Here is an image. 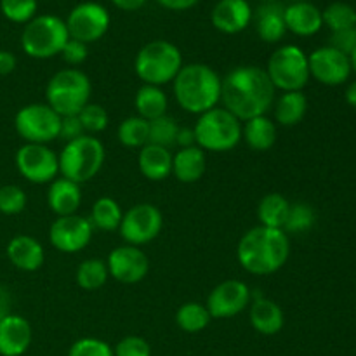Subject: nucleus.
Instances as JSON below:
<instances>
[{"mask_svg": "<svg viewBox=\"0 0 356 356\" xmlns=\"http://www.w3.org/2000/svg\"><path fill=\"white\" fill-rule=\"evenodd\" d=\"M252 7L247 0H219L211 13L212 26L225 35H236L252 23Z\"/></svg>", "mask_w": 356, "mask_h": 356, "instance_id": "obj_18", "label": "nucleus"}, {"mask_svg": "<svg viewBox=\"0 0 356 356\" xmlns=\"http://www.w3.org/2000/svg\"><path fill=\"white\" fill-rule=\"evenodd\" d=\"M242 141L254 152H268L277 143V125L268 115L242 122Z\"/></svg>", "mask_w": 356, "mask_h": 356, "instance_id": "obj_28", "label": "nucleus"}, {"mask_svg": "<svg viewBox=\"0 0 356 356\" xmlns=\"http://www.w3.org/2000/svg\"><path fill=\"white\" fill-rule=\"evenodd\" d=\"M115 356H152V346L145 337L127 336L118 341L113 350Z\"/></svg>", "mask_w": 356, "mask_h": 356, "instance_id": "obj_42", "label": "nucleus"}, {"mask_svg": "<svg viewBox=\"0 0 356 356\" xmlns=\"http://www.w3.org/2000/svg\"><path fill=\"white\" fill-rule=\"evenodd\" d=\"M183 54L169 40H152L143 45L134 59V72L146 86L172 83L183 68Z\"/></svg>", "mask_w": 356, "mask_h": 356, "instance_id": "obj_4", "label": "nucleus"}, {"mask_svg": "<svg viewBox=\"0 0 356 356\" xmlns=\"http://www.w3.org/2000/svg\"><path fill=\"white\" fill-rule=\"evenodd\" d=\"M108 273L113 280L125 285H134L145 280L149 273V259L139 247H115L106 259Z\"/></svg>", "mask_w": 356, "mask_h": 356, "instance_id": "obj_16", "label": "nucleus"}, {"mask_svg": "<svg viewBox=\"0 0 356 356\" xmlns=\"http://www.w3.org/2000/svg\"><path fill=\"white\" fill-rule=\"evenodd\" d=\"M174 97L186 113L202 115L219 106L221 101V76L204 63L183 65L172 82Z\"/></svg>", "mask_w": 356, "mask_h": 356, "instance_id": "obj_3", "label": "nucleus"}, {"mask_svg": "<svg viewBox=\"0 0 356 356\" xmlns=\"http://www.w3.org/2000/svg\"><path fill=\"white\" fill-rule=\"evenodd\" d=\"M350 65H351V72L356 73V49L350 54Z\"/></svg>", "mask_w": 356, "mask_h": 356, "instance_id": "obj_52", "label": "nucleus"}, {"mask_svg": "<svg viewBox=\"0 0 356 356\" xmlns=\"http://www.w3.org/2000/svg\"><path fill=\"white\" fill-rule=\"evenodd\" d=\"M134 106L136 111H138V117L152 122L155 118L167 115L169 99H167V94L163 92L162 87L143 83L138 89V92H136Z\"/></svg>", "mask_w": 356, "mask_h": 356, "instance_id": "obj_29", "label": "nucleus"}, {"mask_svg": "<svg viewBox=\"0 0 356 356\" xmlns=\"http://www.w3.org/2000/svg\"><path fill=\"white\" fill-rule=\"evenodd\" d=\"M122 218H124V212L118 202L110 197H101L94 202L90 209L89 221L92 228L101 229V232H115L120 228Z\"/></svg>", "mask_w": 356, "mask_h": 356, "instance_id": "obj_31", "label": "nucleus"}, {"mask_svg": "<svg viewBox=\"0 0 356 356\" xmlns=\"http://www.w3.org/2000/svg\"><path fill=\"white\" fill-rule=\"evenodd\" d=\"M86 134L82 124H80L79 115H72V117H61V127H59V139L65 143L79 139Z\"/></svg>", "mask_w": 356, "mask_h": 356, "instance_id": "obj_45", "label": "nucleus"}, {"mask_svg": "<svg viewBox=\"0 0 356 356\" xmlns=\"http://www.w3.org/2000/svg\"><path fill=\"white\" fill-rule=\"evenodd\" d=\"M275 92L277 89L266 70L259 66H236L221 79L222 108L235 115L240 122L270 113L277 99Z\"/></svg>", "mask_w": 356, "mask_h": 356, "instance_id": "obj_1", "label": "nucleus"}, {"mask_svg": "<svg viewBox=\"0 0 356 356\" xmlns=\"http://www.w3.org/2000/svg\"><path fill=\"white\" fill-rule=\"evenodd\" d=\"M205 170H207V156L197 145L190 148H179V152L172 155V174L181 183H197L204 177Z\"/></svg>", "mask_w": 356, "mask_h": 356, "instance_id": "obj_26", "label": "nucleus"}, {"mask_svg": "<svg viewBox=\"0 0 356 356\" xmlns=\"http://www.w3.org/2000/svg\"><path fill=\"white\" fill-rule=\"evenodd\" d=\"M68 356H115L113 350L104 341L96 337H82L70 346Z\"/></svg>", "mask_w": 356, "mask_h": 356, "instance_id": "obj_41", "label": "nucleus"}, {"mask_svg": "<svg viewBox=\"0 0 356 356\" xmlns=\"http://www.w3.org/2000/svg\"><path fill=\"white\" fill-rule=\"evenodd\" d=\"M176 145L179 148H190V146L197 145L195 141V132L191 127H179L177 131V138H176Z\"/></svg>", "mask_w": 356, "mask_h": 356, "instance_id": "obj_49", "label": "nucleus"}, {"mask_svg": "<svg viewBox=\"0 0 356 356\" xmlns=\"http://www.w3.org/2000/svg\"><path fill=\"white\" fill-rule=\"evenodd\" d=\"M31 325L21 315L10 313L0 322V356H21L31 344Z\"/></svg>", "mask_w": 356, "mask_h": 356, "instance_id": "obj_19", "label": "nucleus"}, {"mask_svg": "<svg viewBox=\"0 0 356 356\" xmlns=\"http://www.w3.org/2000/svg\"><path fill=\"white\" fill-rule=\"evenodd\" d=\"M70 40L65 19L54 14H40L24 24L21 33V47L33 59H51L61 54Z\"/></svg>", "mask_w": 356, "mask_h": 356, "instance_id": "obj_8", "label": "nucleus"}, {"mask_svg": "<svg viewBox=\"0 0 356 356\" xmlns=\"http://www.w3.org/2000/svg\"><path fill=\"white\" fill-rule=\"evenodd\" d=\"M10 309H13V296L6 285L0 284V322L13 313Z\"/></svg>", "mask_w": 356, "mask_h": 356, "instance_id": "obj_48", "label": "nucleus"}, {"mask_svg": "<svg viewBox=\"0 0 356 356\" xmlns=\"http://www.w3.org/2000/svg\"><path fill=\"white\" fill-rule=\"evenodd\" d=\"M329 45L336 51L343 52L350 58L351 52L356 49V26L355 28H348V30H339V31H332L330 35Z\"/></svg>", "mask_w": 356, "mask_h": 356, "instance_id": "obj_44", "label": "nucleus"}, {"mask_svg": "<svg viewBox=\"0 0 356 356\" xmlns=\"http://www.w3.org/2000/svg\"><path fill=\"white\" fill-rule=\"evenodd\" d=\"M195 141L204 152H232L242 141V122L226 108L216 106L198 115L193 125Z\"/></svg>", "mask_w": 356, "mask_h": 356, "instance_id": "obj_6", "label": "nucleus"}, {"mask_svg": "<svg viewBox=\"0 0 356 356\" xmlns=\"http://www.w3.org/2000/svg\"><path fill=\"white\" fill-rule=\"evenodd\" d=\"M47 205L58 218L76 214V211L82 205V190H80V184L66 179V177H56L49 184Z\"/></svg>", "mask_w": 356, "mask_h": 356, "instance_id": "obj_23", "label": "nucleus"}, {"mask_svg": "<svg viewBox=\"0 0 356 356\" xmlns=\"http://www.w3.org/2000/svg\"><path fill=\"white\" fill-rule=\"evenodd\" d=\"M212 316L209 313L207 306L202 302L190 301L184 302L177 308L176 312V323L183 332L188 334H198L204 329H207L211 323Z\"/></svg>", "mask_w": 356, "mask_h": 356, "instance_id": "obj_32", "label": "nucleus"}, {"mask_svg": "<svg viewBox=\"0 0 356 356\" xmlns=\"http://www.w3.org/2000/svg\"><path fill=\"white\" fill-rule=\"evenodd\" d=\"M28 198L23 188L16 184L0 186V212L6 216H16L26 209Z\"/></svg>", "mask_w": 356, "mask_h": 356, "instance_id": "obj_40", "label": "nucleus"}, {"mask_svg": "<svg viewBox=\"0 0 356 356\" xmlns=\"http://www.w3.org/2000/svg\"><path fill=\"white\" fill-rule=\"evenodd\" d=\"M285 26L298 37H312L323 26L322 10L312 2H298L285 6Z\"/></svg>", "mask_w": 356, "mask_h": 356, "instance_id": "obj_24", "label": "nucleus"}, {"mask_svg": "<svg viewBox=\"0 0 356 356\" xmlns=\"http://www.w3.org/2000/svg\"><path fill=\"white\" fill-rule=\"evenodd\" d=\"M90 79L79 68L59 70L45 86V101L59 117L79 115L90 103Z\"/></svg>", "mask_w": 356, "mask_h": 356, "instance_id": "obj_5", "label": "nucleus"}, {"mask_svg": "<svg viewBox=\"0 0 356 356\" xmlns=\"http://www.w3.org/2000/svg\"><path fill=\"white\" fill-rule=\"evenodd\" d=\"M309 75L323 86L336 87L348 82L351 75L350 58L330 45L320 47L308 56Z\"/></svg>", "mask_w": 356, "mask_h": 356, "instance_id": "obj_17", "label": "nucleus"}, {"mask_svg": "<svg viewBox=\"0 0 356 356\" xmlns=\"http://www.w3.org/2000/svg\"><path fill=\"white\" fill-rule=\"evenodd\" d=\"M275 122L282 127H296L305 120L308 113V97L302 90H294V92H282L275 99L273 108Z\"/></svg>", "mask_w": 356, "mask_h": 356, "instance_id": "obj_27", "label": "nucleus"}, {"mask_svg": "<svg viewBox=\"0 0 356 356\" xmlns=\"http://www.w3.org/2000/svg\"><path fill=\"white\" fill-rule=\"evenodd\" d=\"M291 257V240L284 229L254 226L242 235L236 245L240 266L256 277H268L287 264Z\"/></svg>", "mask_w": 356, "mask_h": 356, "instance_id": "obj_2", "label": "nucleus"}, {"mask_svg": "<svg viewBox=\"0 0 356 356\" xmlns=\"http://www.w3.org/2000/svg\"><path fill=\"white\" fill-rule=\"evenodd\" d=\"M256 31L266 44H277L287 33L285 26V6L278 2H263L252 14Z\"/></svg>", "mask_w": 356, "mask_h": 356, "instance_id": "obj_22", "label": "nucleus"}, {"mask_svg": "<svg viewBox=\"0 0 356 356\" xmlns=\"http://www.w3.org/2000/svg\"><path fill=\"white\" fill-rule=\"evenodd\" d=\"M80 124H82L86 134H97V132H103L104 129L110 124V115H108L106 108L103 104L97 103H89L83 106V110L79 113Z\"/></svg>", "mask_w": 356, "mask_h": 356, "instance_id": "obj_39", "label": "nucleus"}, {"mask_svg": "<svg viewBox=\"0 0 356 356\" xmlns=\"http://www.w3.org/2000/svg\"><path fill=\"white\" fill-rule=\"evenodd\" d=\"M110 21L106 7L97 2H82L70 10L65 23L70 38L89 45L106 35Z\"/></svg>", "mask_w": 356, "mask_h": 356, "instance_id": "obj_12", "label": "nucleus"}, {"mask_svg": "<svg viewBox=\"0 0 356 356\" xmlns=\"http://www.w3.org/2000/svg\"><path fill=\"white\" fill-rule=\"evenodd\" d=\"M252 301V291L242 280H225L216 285L209 294L207 306L212 318L226 320L245 312Z\"/></svg>", "mask_w": 356, "mask_h": 356, "instance_id": "obj_15", "label": "nucleus"}, {"mask_svg": "<svg viewBox=\"0 0 356 356\" xmlns=\"http://www.w3.org/2000/svg\"><path fill=\"white\" fill-rule=\"evenodd\" d=\"M322 19L325 26L332 31L348 30L356 26V10L350 3L334 2L322 13Z\"/></svg>", "mask_w": 356, "mask_h": 356, "instance_id": "obj_37", "label": "nucleus"}, {"mask_svg": "<svg viewBox=\"0 0 356 356\" xmlns=\"http://www.w3.org/2000/svg\"><path fill=\"white\" fill-rule=\"evenodd\" d=\"M316 221V214L313 207L305 202H296L289 207L287 219H285L284 232L291 233V235H299V233H306L313 228Z\"/></svg>", "mask_w": 356, "mask_h": 356, "instance_id": "obj_35", "label": "nucleus"}, {"mask_svg": "<svg viewBox=\"0 0 356 356\" xmlns=\"http://www.w3.org/2000/svg\"><path fill=\"white\" fill-rule=\"evenodd\" d=\"M115 7L122 10H127V13H132V10H138L145 6L148 0H111Z\"/></svg>", "mask_w": 356, "mask_h": 356, "instance_id": "obj_50", "label": "nucleus"}, {"mask_svg": "<svg viewBox=\"0 0 356 356\" xmlns=\"http://www.w3.org/2000/svg\"><path fill=\"white\" fill-rule=\"evenodd\" d=\"M162 229L163 216L160 209L153 204H138L124 212L118 232L127 245L141 247L153 242Z\"/></svg>", "mask_w": 356, "mask_h": 356, "instance_id": "obj_11", "label": "nucleus"}, {"mask_svg": "<svg viewBox=\"0 0 356 356\" xmlns=\"http://www.w3.org/2000/svg\"><path fill=\"white\" fill-rule=\"evenodd\" d=\"M346 103L350 104V106L356 108V80H355V82H351L350 86H348V89H346Z\"/></svg>", "mask_w": 356, "mask_h": 356, "instance_id": "obj_51", "label": "nucleus"}, {"mask_svg": "<svg viewBox=\"0 0 356 356\" xmlns=\"http://www.w3.org/2000/svg\"><path fill=\"white\" fill-rule=\"evenodd\" d=\"M94 228L89 218L73 214L56 218L49 228V242L58 252L76 254L86 249L92 240Z\"/></svg>", "mask_w": 356, "mask_h": 356, "instance_id": "obj_14", "label": "nucleus"}, {"mask_svg": "<svg viewBox=\"0 0 356 356\" xmlns=\"http://www.w3.org/2000/svg\"><path fill=\"white\" fill-rule=\"evenodd\" d=\"M266 73L271 83L282 92L302 90L309 82L308 56L298 45H282L270 56Z\"/></svg>", "mask_w": 356, "mask_h": 356, "instance_id": "obj_9", "label": "nucleus"}, {"mask_svg": "<svg viewBox=\"0 0 356 356\" xmlns=\"http://www.w3.org/2000/svg\"><path fill=\"white\" fill-rule=\"evenodd\" d=\"M61 117L47 103H30L19 108L14 117V129L24 143L49 145L59 139Z\"/></svg>", "mask_w": 356, "mask_h": 356, "instance_id": "obj_10", "label": "nucleus"}, {"mask_svg": "<svg viewBox=\"0 0 356 356\" xmlns=\"http://www.w3.org/2000/svg\"><path fill=\"white\" fill-rule=\"evenodd\" d=\"M37 0H0V10L10 23L26 24L37 16Z\"/></svg>", "mask_w": 356, "mask_h": 356, "instance_id": "obj_38", "label": "nucleus"}, {"mask_svg": "<svg viewBox=\"0 0 356 356\" xmlns=\"http://www.w3.org/2000/svg\"><path fill=\"white\" fill-rule=\"evenodd\" d=\"M159 6H162L163 9H169V10H188L191 7L197 6L200 0H155Z\"/></svg>", "mask_w": 356, "mask_h": 356, "instance_id": "obj_46", "label": "nucleus"}, {"mask_svg": "<svg viewBox=\"0 0 356 356\" xmlns=\"http://www.w3.org/2000/svg\"><path fill=\"white\" fill-rule=\"evenodd\" d=\"M7 259L21 271H37L44 266L45 252L42 243L31 235H16L7 243Z\"/></svg>", "mask_w": 356, "mask_h": 356, "instance_id": "obj_21", "label": "nucleus"}, {"mask_svg": "<svg viewBox=\"0 0 356 356\" xmlns=\"http://www.w3.org/2000/svg\"><path fill=\"white\" fill-rule=\"evenodd\" d=\"M177 131H179V125H177L176 118L170 117V115H163V117L149 122L148 143L149 145L163 146V148L169 149L170 146L176 145Z\"/></svg>", "mask_w": 356, "mask_h": 356, "instance_id": "obj_36", "label": "nucleus"}, {"mask_svg": "<svg viewBox=\"0 0 356 356\" xmlns=\"http://www.w3.org/2000/svg\"><path fill=\"white\" fill-rule=\"evenodd\" d=\"M118 143L125 148L141 149L143 146L148 145L149 139V122L145 118L138 117H127L125 120L120 122L117 129Z\"/></svg>", "mask_w": 356, "mask_h": 356, "instance_id": "obj_34", "label": "nucleus"}, {"mask_svg": "<svg viewBox=\"0 0 356 356\" xmlns=\"http://www.w3.org/2000/svg\"><path fill=\"white\" fill-rule=\"evenodd\" d=\"M59 56H61L63 61L68 63L70 66H80L86 63L87 56H89V47H87L86 44H82V42L70 38Z\"/></svg>", "mask_w": 356, "mask_h": 356, "instance_id": "obj_43", "label": "nucleus"}, {"mask_svg": "<svg viewBox=\"0 0 356 356\" xmlns=\"http://www.w3.org/2000/svg\"><path fill=\"white\" fill-rule=\"evenodd\" d=\"M250 325L261 336H277L284 329L285 316L280 306L271 299L264 298L259 292H254L249 309Z\"/></svg>", "mask_w": 356, "mask_h": 356, "instance_id": "obj_20", "label": "nucleus"}, {"mask_svg": "<svg viewBox=\"0 0 356 356\" xmlns=\"http://www.w3.org/2000/svg\"><path fill=\"white\" fill-rule=\"evenodd\" d=\"M291 202L282 193H268L257 205V219L261 226L284 229Z\"/></svg>", "mask_w": 356, "mask_h": 356, "instance_id": "obj_30", "label": "nucleus"}, {"mask_svg": "<svg viewBox=\"0 0 356 356\" xmlns=\"http://www.w3.org/2000/svg\"><path fill=\"white\" fill-rule=\"evenodd\" d=\"M58 159L61 177L82 184L99 174L106 160V152L99 139L83 134L82 138L66 143Z\"/></svg>", "mask_w": 356, "mask_h": 356, "instance_id": "obj_7", "label": "nucleus"}, {"mask_svg": "<svg viewBox=\"0 0 356 356\" xmlns=\"http://www.w3.org/2000/svg\"><path fill=\"white\" fill-rule=\"evenodd\" d=\"M17 59L10 51H0V75L6 76L16 70Z\"/></svg>", "mask_w": 356, "mask_h": 356, "instance_id": "obj_47", "label": "nucleus"}, {"mask_svg": "<svg viewBox=\"0 0 356 356\" xmlns=\"http://www.w3.org/2000/svg\"><path fill=\"white\" fill-rule=\"evenodd\" d=\"M139 172L148 181L159 183L172 174V153L163 146L146 145L139 149L138 155Z\"/></svg>", "mask_w": 356, "mask_h": 356, "instance_id": "obj_25", "label": "nucleus"}, {"mask_svg": "<svg viewBox=\"0 0 356 356\" xmlns=\"http://www.w3.org/2000/svg\"><path fill=\"white\" fill-rule=\"evenodd\" d=\"M108 277H110V273H108L106 261L99 259V257H90V259L82 261L75 273L76 285L89 292L103 287L108 282Z\"/></svg>", "mask_w": 356, "mask_h": 356, "instance_id": "obj_33", "label": "nucleus"}, {"mask_svg": "<svg viewBox=\"0 0 356 356\" xmlns=\"http://www.w3.org/2000/svg\"><path fill=\"white\" fill-rule=\"evenodd\" d=\"M16 169L31 184H51L59 174V159L47 145L24 143L16 152Z\"/></svg>", "mask_w": 356, "mask_h": 356, "instance_id": "obj_13", "label": "nucleus"}, {"mask_svg": "<svg viewBox=\"0 0 356 356\" xmlns=\"http://www.w3.org/2000/svg\"><path fill=\"white\" fill-rule=\"evenodd\" d=\"M298 2H308V0H292V3H298Z\"/></svg>", "mask_w": 356, "mask_h": 356, "instance_id": "obj_53", "label": "nucleus"}, {"mask_svg": "<svg viewBox=\"0 0 356 356\" xmlns=\"http://www.w3.org/2000/svg\"><path fill=\"white\" fill-rule=\"evenodd\" d=\"M263 2H278V0H263Z\"/></svg>", "mask_w": 356, "mask_h": 356, "instance_id": "obj_54", "label": "nucleus"}]
</instances>
